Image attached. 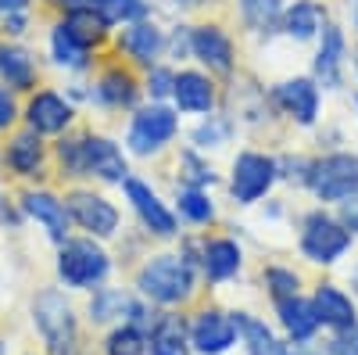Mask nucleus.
<instances>
[{
    "label": "nucleus",
    "mask_w": 358,
    "mask_h": 355,
    "mask_svg": "<svg viewBox=\"0 0 358 355\" xmlns=\"http://www.w3.org/2000/svg\"><path fill=\"white\" fill-rule=\"evenodd\" d=\"M50 165L69 183L90 180L101 187H122L129 176L126 147L97 130H69L65 137H57L50 147Z\"/></svg>",
    "instance_id": "f257e3e1"
},
{
    "label": "nucleus",
    "mask_w": 358,
    "mask_h": 355,
    "mask_svg": "<svg viewBox=\"0 0 358 355\" xmlns=\"http://www.w3.org/2000/svg\"><path fill=\"white\" fill-rule=\"evenodd\" d=\"M136 287L158 305H183L197 291V270L179 251H158L136 270Z\"/></svg>",
    "instance_id": "f03ea898"
},
{
    "label": "nucleus",
    "mask_w": 358,
    "mask_h": 355,
    "mask_svg": "<svg viewBox=\"0 0 358 355\" xmlns=\"http://www.w3.org/2000/svg\"><path fill=\"white\" fill-rule=\"evenodd\" d=\"M140 97H143L140 69H133L115 50H104L97 62V76L90 83V104H97L104 111H133L140 108Z\"/></svg>",
    "instance_id": "7ed1b4c3"
},
{
    "label": "nucleus",
    "mask_w": 358,
    "mask_h": 355,
    "mask_svg": "<svg viewBox=\"0 0 358 355\" xmlns=\"http://www.w3.org/2000/svg\"><path fill=\"white\" fill-rule=\"evenodd\" d=\"M179 137V111L172 104L147 101L133 108L129 126H126V151L136 158H158L169 151L172 140Z\"/></svg>",
    "instance_id": "20e7f679"
},
{
    "label": "nucleus",
    "mask_w": 358,
    "mask_h": 355,
    "mask_svg": "<svg viewBox=\"0 0 358 355\" xmlns=\"http://www.w3.org/2000/svg\"><path fill=\"white\" fill-rule=\"evenodd\" d=\"M280 183V172H276V155L268 151H258V147H244L236 151L233 162H229V180H226V190H229V201L241 204V209H251L262 197H268Z\"/></svg>",
    "instance_id": "39448f33"
},
{
    "label": "nucleus",
    "mask_w": 358,
    "mask_h": 355,
    "mask_svg": "<svg viewBox=\"0 0 358 355\" xmlns=\"http://www.w3.org/2000/svg\"><path fill=\"white\" fill-rule=\"evenodd\" d=\"M305 190L319 204H341L351 194H358V151H326L312 155Z\"/></svg>",
    "instance_id": "423d86ee"
},
{
    "label": "nucleus",
    "mask_w": 358,
    "mask_h": 355,
    "mask_svg": "<svg viewBox=\"0 0 358 355\" xmlns=\"http://www.w3.org/2000/svg\"><path fill=\"white\" fill-rule=\"evenodd\" d=\"M355 244V233L337 219L330 216L319 204V209L305 212L301 216V237H297V248H301V255L315 265H334L337 258H344Z\"/></svg>",
    "instance_id": "0eeeda50"
},
{
    "label": "nucleus",
    "mask_w": 358,
    "mask_h": 355,
    "mask_svg": "<svg viewBox=\"0 0 358 355\" xmlns=\"http://www.w3.org/2000/svg\"><path fill=\"white\" fill-rule=\"evenodd\" d=\"M33 323L47 341L50 355H79V330H76V312L62 291H40L33 298Z\"/></svg>",
    "instance_id": "6e6552de"
},
{
    "label": "nucleus",
    "mask_w": 358,
    "mask_h": 355,
    "mask_svg": "<svg viewBox=\"0 0 358 355\" xmlns=\"http://www.w3.org/2000/svg\"><path fill=\"white\" fill-rule=\"evenodd\" d=\"M190 57L201 62L204 72L215 79H233L241 72V57H236V40L219 18H204L190 25Z\"/></svg>",
    "instance_id": "1a4fd4ad"
},
{
    "label": "nucleus",
    "mask_w": 358,
    "mask_h": 355,
    "mask_svg": "<svg viewBox=\"0 0 358 355\" xmlns=\"http://www.w3.org/2000/svg\"><path fill=\"white\" fill-rule=\"evenodd\" d=\"M65 204H69V216L79 230H86V237L94 241H111L122 226V212L118 204L104 194V190H94L86 183H72L65 187Z\"/></svg>",
    "instance_id": "9d476101"
},
{
    "label": "nucleus",
    "mask_w": 358,
    "mask_h": 355,
    "mask_svg": "<svg viewBox=\"0 0 358 355\" xmlns=\"http://www.w3.org/2000/svg\"><path fill=\"white\" fill-rule=\"evenodd\" d=\"M111 273V255L101 248L94 237H69L65 244H57V277L69 287H94Z\"/></svg>",
    "instance_id": "9b49d317"
},
{
    "label": "nucleus",
    "mask_w": 358,
    "mask_h": 355,
    "mask_svg": "<svg viewBox=\"0 0 358 355\" xmlns=\"http://www.w3.org/2000/svg\"><path fill=\"white\" fill-rule=\"evenodd\" d=\"M76 101L62 90H54V86H40L25 97L22 104V126H29L33 133L40 137H65L69 130H76Z\"/></svg>",
    "instance_id": "f8f14e48"
},
{
    "label": "nucleus",
    "mask_w": 358,
    "mask_h": 355,
    "mask_svg": "<svg viewBox=\"0 0 358 355\" xmlns=\"http://www.w3.org/2000/svg\"><path fill=\"white\" fill-rule=\"evenodd\" d=\"M122 197L129 201V209L136 212L140 226L151 237H162V241L179 237V216L162 201V194L151 187V180H140V176L129 172L122 180Z\"/></svg>",
    "instance_id": "ddd939ff"
},
{
    "label": "nucleus",
    "mask_w": 358,
    "mask_h": 355,
    "mask_svg": "<svg viewBox=\"0 0 358 355\" xmlns=\"http://www.w3.org/2000/svg\"><path fill=\"white\" fill-rule=\"evenodd\" d=\"M111 50L118 57H126V62L140 72H147L151 65H158L165 57V29L151 18H140V22H129L122 29H115L111 36Z\"/></svg>",
    "instance_id": "4468645a"
},
{
    "label": "nucleus",
    "mask_w": 358,
    "mask_h": 355,
    "mask_svg": "<svg viewBox=\"0 0 358 355\" xmlns=\"http://www.w3.org/2000/svg\"><path fill=\"white\" fill-rule=\"evenodd\" d=\"M273 94V104L283 118H290L294 126L312 130L319 123V111H322V90L312 76H287L280 83L268 86Z\"/></svg>",
    "instance_id": "2eb2a0df"
},
{
    "label": "nucleus",
    "mask_w": 358,
    "mask_h": 355,
    "mask_svg": "<svg viewBox=\"0 0 358 355\" xmlns=\"http://www.w3.org/2000/svg\"><path fill=\"white\" fill-rule=\"evenodd\" d=\"M18 209L25 219H33L43 226V233L50 237L54 244H65L69 241V230H72V216H69V204L65 194H57L43 183H29L18 194Z\"/></svg>",
    "instance_id": "dca6fc26"
},
{
    "label": "nucleus",
    "mask_w": 358,
    "mask_h": 355,
    "mask_svg": "<svg viewBox=\"0 0 358 355\" xmlns=\"http://www.w3.org/2000/svg\"><path fill=\"white\" fill-rule=\"evenodd\" d=\"M4 165L15 180L22 183H40L43 176L50 172V147H47V137L33 133L29 126L15 130L8 137V147H4Z\"/></svg>",
    "instance_id": "f3484780"
},
{
    "label": "nucleus",
    "mask_w": 358,
    "mask_h": 355,
    "mask_svg": "<svg viewBox=\"0 0 358 355\" xmlns=\"http://www.w3.org/2000/svg\"><path fill=\"white\" fill-rule=\"evenodd\" d=\"M222 104V90L212 72L204 69H176V86H172V108L179 115H212Z\"/></svg>",
    "instance_id": "a211bd4d"
},
{
    "label": "nucleus",
    "mask_w": 358,
    "mask_h": 355,
    "mask_svg": "<svg viewBox=\"0 0 358 355\" xmlns=\"http://www.w3.org/2000/svg\"><path fill=\"white\" fill-rule=\"evenodd\" d=\"M344 72H348V36L337 22H326L312 54V79L319 83V90H344Z\"/></svg>",
    "instance_id": "6ab92c4d"
},
{
    "label": "nucleus",
    "mask_w": 358,
    "mask_h": 355,
    "mask_svg": "<svg viewBox=\"0 0 358 355\" xmlns=\"http://www.w3.org/2000/svg\"><path fill=\"white\" fill-rule=\"evenodd\" d=\"M86 312H90V323H136L143 330H151V323H155V316L122 287H101L90 298Z\"/></svg>",
    "instance_id": "aec40b11"
},
{
    "label": "nucleus",
    "mask_w": 358,
    "mask_h": 355,
    "mask_svg": "<svg viewBox=\"0 0 358 355\" xmlns=\"http://www.w3.org/2000/svg\"><path fill=\"white\" fill-rule=\"evenodd\" d=\"M187 334H190V348L194 351H201V355H222V351L233 348V341H236L241 330H236V319L229 312H222V309H201L190 319Z\"/></svg>",
    "instance_id": "412c9836"
},
{
    "label": "nucleus",
    "mask_w": 358,
    "mask_h": 355,
    "mask_svg": "<svg viewBox=\"0 0 358 355\" xmlns=\"http://www.w3.org/2000/svg\"><path fill=\"white\" fill-rule=\"evenodd\" d=\"M0 83L15 94H33L40 90V62L36 54L22 47L18 40H4L0 36Z\"/></svg>",
    "instance_id": "4be33fe9"
},
{
    "label": "nucleus",
    "mask_w": 358,
    "mask_h": 355,
    "mask_svg": "<svg viewBox=\"0 0 358 355\" xmlns=\"http://www.w3.org/2000/svg\"><path fill=\"white\" fill-rule=\"evenodd\" d=\"M326 22H330L326 0H290L276 33L283 40H290V43H312V40H319Z\"/></svg>",
    "instance_id": "5701e85b"
},
{
    "label": "nucleus",
    "mask_w": 358,
    "mask_h": 355,
    "mask_svg": "<svg viewBox=\"0 0 358 355\" xmlns=\"http://www.w3.org/2000/svg\"><path fill=\"white\" fill-rule=\"evenodd\" d=\"M47 54H50V62H54L57 69L76 72V76H83V72H90V69H97V62H101V54L90 50L83 40H76L72 29H69L62 18H54L50 33H47Z\"/></svg>",
    "instance_id": "b1692460"
},
{
    "label": "nucleus",
    "mask_w": 358,
    "mask_h": 355,
    "mask_svg": "<svg viewBox=\"0 0 358 355\" xmlns=\"http://www.w3.org/2000/svg\"><path fill=\"white\" fill-rule=\"evenodd\" d=\"M244 265V248L233 237H208L204 233V248H201V273L212 284H226L241 273Z\"/></svg>",
    "instance_id": "393cba45"
},
{
    "label": "nucleus",
    "mask_w": 358,
    "mask_h": 355,
    "mask_svg": "<svg viewBox=\"0 0 358 355\" xmlns=\"http://www.w3.org/2000/svg\"><path fill=\"white\" fill-rule=\"evenodd\" d=\"M312 305H315V316L322 327L330 330H348L358 323V309L351 302V294L341 291L337 284H319L315 294H312Z\"/></svg>",
    "instance_id": "a878e982"
},
{
    "label": "nucleus",
    "mask_w": 358,
    "mask_h": 355,
    "mask_svg": "<svg viewBox=\"0 0 358 355\" xmlns=\"http://www.w3.org/2000/svg\"><path fill=\"white\" fill-rule=\"evenodd\" d=\"M147 337H151V355H190L187 323H183V316H176V312L155 316Z\"/></svg>",
    "instance_id": "bb28decb"
},
{
    "label": "nucleus",
    "mask_w": 358,
    "mask_h": 355,
    "mask_svg": "<svg viewBox=\"0 0 358 355\" xmlns=\"http://www.w3.org/2000/svg\"><path fill=\"white\" fill-rule=\"evenodd\" d=\"M276 312H280V323H283V330L290 334V341H312V334L322 327L319 316H315V305L308 298H301V294L280 298Z\"/></svg>",
    "instance_id": "cd10ccee"
},
{
    "label": "nucleus",
    "mask_w": 358,
    "mask_h": 355,
    "mask_svg": "<svg viewBox=\"0 0 358 355\" xmlns=\"http://www.w3.org/2000/svg\"><path fill=\"white\" fill-rule=\"evenodd\" d=\"M283 11H287V0H236V15H241L244 29L265 40L280 29Z\"/></svg>",
    "instance_id": "c85d7f7f"
},
{
    "label": "nucleus",
    "mask_w": 358,
    "mask_h": 355,
    "mask_svg": "<svg viewBox=\"0 0 358 355\" xmlns=\"http://www.w3.org/2000/svg\"><path fill=\"white\" fill-rule=\"evenodd\" d=\"M236 137V123L226 111H212V115H201V123L190 130V147L197 151H222L226 144H233Z\"/></svg>",
    "instance_id": "c756f323"
},
{
    "label": "nucleus",
    "mask_w": 358,
    "mask_h": 355,
    "mask_svg": "<svg viewBox=\"0 0 358 355\" xmlns=\"http://www.w3.org/2000/svg\"><path fill=\"white\" fill-rule=\"evenodd\" d=\"M233 319H236V330L244 334V344H248L251 355H297V351H290V344H283L273 330H268L262 319H255L248 312H233Z\"/></svg>",
    "instance_id": "7c9ffc66"
},
{
    "label": "nucleus",
    "mask_w": 358,
    "mask_h": 355,
    "mask_svg": "<svg viewBox=\"0 0 358 355\" xmlns=\"http://www.w3.org/2000/svg\"><path fill=\"white\" fill-rule=\"evenodd\" d=\"M176 212L190 226H212L219 219L212 194H208L204 187H187V183H176Z\"/></svg>",
    "instance_id": "2f4dec72"
},
{
    "label": "nucleus",
    "mask_w": 358,
    "mask_h": 355,
    "mask_svg": "<svg viewBox=\"0 0 358 355\" xmlns=\"http://www.w3.org/2000/svg\"><path fill=\"white\" fill-rule=\"evenodd\" d=\"M176 183H187V187H215L219 183V172L215 165L204 158V151H197V147H179V155H176Z\"/></svg>",
    "instance_id": "473e14b6"
},
{
    "label": "nucleus",
    "mask_w": 358,
    "mask_h": 355,
    "mask_svg": "<svg viewBox=\"0 0 358 355\" xmlns=\"http://www.w3.org/2000/svg\"><path fill=\"white\" fill-rule=\"evenodd\" d=\"M40 0H0V36L4 40H22L36 22Z\"/></svg>",
    "instance_id": "72a5a7b5"
},
{
    "label": "nucleus",
    "mask_w": 358,
    "mask_h": 355,
    "mask_svg": "<svg viewBox=\"0 0 358 355\" xmlns=\"http://www.w3.org/2000/svg\"><path fill=\"white\" fill-rule=\"evenodd\" d=\"M147 348H151V337H147V330L136 327V323H118L104 341L108 355H143Z\"/></svg>",
    "instance_id": "f704fd0d"
},
{
    "label": "nucleus",
    "mask_w": 358,
    "mask_h": 355,
    "mask_svg": "<svg viewBox=\"0 0 358 355\" xmlns=\"http://www.w3.org/2000/svg\"><path fill=\"white\" fill-rule=\"evenodd\" d=\"M101 15L111 22V29H122V25H129V22L151 18L155 8H151V0H104Z\"/></svg>",
    "instance_id": "c9c22d12"
},
{
    "label": "nucleus",
    "mask_w": 358,
    "mask_h": 355,
    "mask_svg": "<svg viewBox=\"0 0 358 355\" xmlns=\"http://www.w3.org/2000/svg\"><path fill=\"white\" fill-rule=\"evenodd\" d=\"M172 86H176V69L158 62L143 72V97L147 101H158V104H169L172 101Z\"/></svg>",
    "instance_id": "e433bc0d"
},
{
    "label": "nucleus",
    "mask_w": 358,
    "mask_h": 355,
    "mask_svg": "<svg viewBox=\"0 0 358 355\" xmlns=\"http://www.w3.org/2000/svg\"><path fill=\"white\" fill-rule=\"evenodd\" d=\"M265 287H268V294H273V302L294 298V294H301V277H297L290 265H268L265 270Z\"/></svg>",
    "instance_id": "4c0bfd02"
},
{
    "label": "nucleus",
    "mask_w": 358,
    "mask_h": 355,
    "mask_svg": "<svg viewBox=\"0 0 358 355\" xmlns=\"http://www.w3.org/2000/svg\"><path fill=\"white\" fill-rule=\"evenodd\" d=\"M165 57H172L176 65L190 57V25H187V22L165 29Z\"/></svg>",
    "instance_id": "58836bf2"
},
{
    "label": "nucleus",
    "mask_w": 358,
    "mask_h": 355,
    "mask_svg": "<svg viewBox=\"0 0 358 355\" xmlns=\"http://www.w3.org/2000/svg\"><path fill=\"white\" fill-rule=\"evenodd\" d=\"M18 123H22L18 94H15V90H8V86L0 83V133H11Z\"/></svg>",
    "instance_id": "ea45409f"
},
{
    "label": "nucleus",
    "mask_w": 358,
    "mask_h": 355,
    "mask_svg": "<svg viewBox=\"0 0 358 355\" xmlns=\"http://www.w3.org/2000/svg\"><path fill=\"white\" fill-rule=\"evenodd\" d=\"M330 355H358V323L348 330H337V337L330 341Z\"/></svg>",
    "instance_id": "a19ab883"
},
{
    "label": "nucleus",
    "mask_w": 358,
    "mask_h": 355,
    "mask_svg": "<svg viewBox=\"0 0 358 355\" xmlns=\"http://www.w3.org/2000/svg\"><path fill=\"white\" fill-rule=\"evenodd\" d=\"M22 223H25V216H22V209H18V201H11L4 190H0V226H4V230L11 226V230H15V226H22Z\"/></svg>",
    "instance_id": "79ce46f5"
},
{
    "label": "nucleus",
    "mask_w": 358,
    "mask_h": 355,
    "mask_svg": "<svg viewBox=\"0 0 358 355\" xmlns=\"http://www.w3.org/2000/svg\"><path fill=\"white\" fill-rule=\"evenodd\" d=\"M104 0H50L54 15H72V11H97Z\"/></svg>",
    "instance_id": "37998d69"
},
{
    "label": "nucleus",
    "mask_w": 358,
    "mask_h": 355,
    "mask_svg": "<svg viewBox=\"0 0 358 355\" xmlns=\"http://www.w3.org/2000/svg\"><path fill=\"white\" fill-rule=\"evenodd\" d=\"M337 219H341L355 237H358V194H351L348 201H341V204H337Z\"/></svg>",
    "instance_id": "c03bdc74"
},
{
    "label": "nucleus",
    "mask_w": 358,
    "mask_h": 355,
    "mask_svg": "<svg viewBox=\"0 0 358 355\" xmlns=\"http://www.w3.org/2000/svg\"><path fill=\"white\" fill-rule=\"evenodd\" d=\"M212 0H172V11H179V15H190V11H201V8H208Z\"/></svg>",
    "instance_id": "a18cd8bd"
},
{
    "label": "nucleus",
    "mask_w": 358,
    "mask_h": 355,
    "mask_svg": "<svg viewBox=\"0 0 358 355\" xmlns=\"http://www.w3.org/2000/svg\"><path fill=\"white\" fill-rule=\"evenodd\" d=\"M344 8H348V18H351L355 33H358V0H344Z\"/></svg>",
    "instance_id": "49530a36"
},
{
    "label": "nucleus",
    "mask_w": 358,
    "mask_h": 355,
    "mask_svg": "<svg viewBox=\"0 0 358 355\" xmlns=\"http://www.w3.org/2000/svg\"><path fill=\"white\" fill-rule=\"evenodd\" d=\"M355 72H358V47H355Z\"/></svg>",
    "instance_id": "de8ad7c7"
},
{
    "label": "nucleus",
    "mask_w": 358,
    "mask_h": 355,
    "mask_svg": "<svg viewBox=\"0 0 358 355\" xmlns=\"http://www.w3.org/2000/svg\"><path fill=\"white\" fill-rule=\"evenodd\" d=\"M351 101H355V111H358V94H355V97H351Z\"/></svg>",
    "instance_id": "09e8293b"
},
{
    "label": "nucleus",
    "mask_w": 358,
    "mask_h": 355,
    "mask_svg": "<svg viewBox=\"0 0 358 355\" xmlns=\"http://www.w3.org/2000/svg\"><path fill=\"white\" fill-rule=\"evenodd\" d=\"M0 169H4V151H0Z\"/></svg>",
    "instance_id": "8fccbe9b"
},
{
    "label": "nucleus",
    "mask_w": 358,
    "mask_h": 355,
    "mask_svg": "<svg viewBox=\"0 0 358 355\" xmlns=\"http://www.w3.org/2000/svg\"><path fill=\"white\" fill-rule=\"evenodd\" d=\"M40 4H47V8H50V0H40Z\"/></svg>",
    "instance_id": "3c124183"
}]
</instances>
